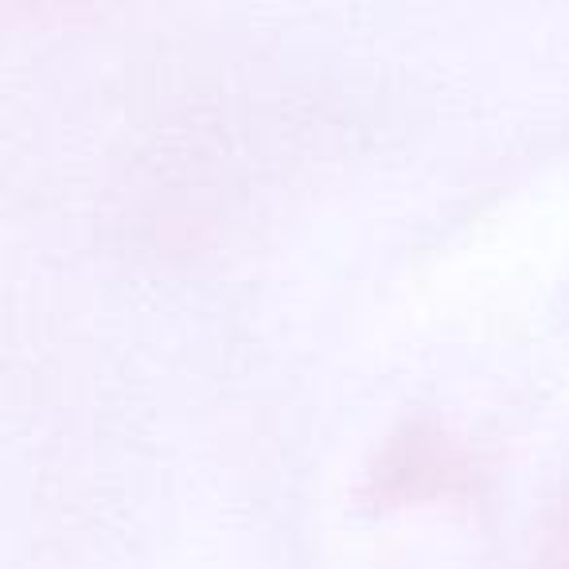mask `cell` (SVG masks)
<instances>
[{
	"label": "cell",
	"mask_w": 569,
	"mask_h": 569,
	"mask_svg": "<svg viewBox=\"0 0 569 569\" xmlns=\"http://www.w3.org/2000/svg\"><path fill=\"white\" fill-rule=\"evenodd\" d=\"M553 569H569V522L558 538V558H553Z\"/></svg>",
	"instance_id": "cell-1"
}]
</instances>
